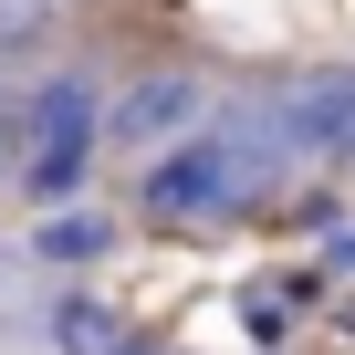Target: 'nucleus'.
<instances>
[{"mask_svg":"<svg viewBox=\"0 0 355 355\" xmlns=\"http://www.w3.org/2000/svg\"><path fill=\"white\" fill-rule=\"evenodd\" d=\"M293 157L272 136H251L241 115H209L199 136H178L146 157L136 178V209L146 220H178V230H220V220H251V209H282L293 199Z\"/></svg>","mask_w":355,"mask_h":355,"instance_id":"f257e3e1","label":"nucleus"},{"mask_svg":"<svg viewBox=\"0 0 355 355\" xmlns=\"http://www.w3.org/2000/svg\"><path fill=\"white\" fill-rule=\"evenodd\" d=\"M94 146H105V84H84V73L32 84L21 94V178L11 189L32 209H73L84 178H94Z\"/></svg>","mask_w":355,"mask_h":355,"instance_id":"f03ea898","label":"nucleus"},{"mask_svg":"<svg viewBox=\"0 0 355 355\" xmlns=\"http://www.w3.org/2000/svg\"><path fill=\"white\" fill-rule=\"evenodd\" d=\"M251 136H272L303 178L313 167H355V63H334V73H293V84H272V94H251V105H230Z\"/></svg>","mask_w":355,"mask_h":355,"instance_id":"7ed1b4c3","label":"nucleus"},{"mask_svg":"<svg viewBox=\"0 0 355 355\" xmlns=\"http://www.w3.org/2000/svg\"><path fill=\"white\" fill-rule=\"evenodd\" d=\"M220 105H209V84L199 73H136L125 94H105V136H125V146H178V136H199Z\"/></svg>","mask_w":355,"mask_h":355,"instance_id":"20e7f679","label":"nucleus"},{"mask_svg":"<svg viewBox=\"0 0 355 355\" xmlns=\"http://www.w3.org/2000/svg\"><path fill=\"white\" fill-rule=\"evenodd\" d=\"M53 355H146V345H136V334H125L105 303L63 293V303H53Z\"/></svg>","mask_w":355,"mask_h":355,"instance_id":"39448f33","label":"nucleus"},{"mask_svg":"<svg viewBox=\"0 0 355 355\" xmlns=\"http://www.w3.org/2000/svg\"><path fill=\"white\" fill-rule=\"evenodd\" d=\"M105 241H115V220H105V209H53V220L32 230V251H42V261H63V272L105 261Z\"/></svg>","mask_w":355,"mask_h":355,"instance_id":"423d86ee","label":"nucleus"},{"mask_svg":"<svg viewBox=\"0 0 355 355\" xmlns=\"http://www.w3.org/2000/svg\"><path fill=\"white\" fill-rule=\"evenodd\" d=\"M53 32V0H0V63H11V53H32Z\"/></svg>","mask_w":355,"mask_h":355,"instance_id":"0eeeda50","label":"nucleus"},{"mask_svg":"<svg viewBox=\"0 0 355 355\" xmlns=\"http://www.w3.org/2000/svg\"><path fill=\"white\" fill-rule=\"evenodd\" d=\"M0 178H21V94L0 84Z\"/></svg>","mask_w":355,"mask_h":355,"instance_id":"6e6552de","label":"nucleus"}]
</instances>
